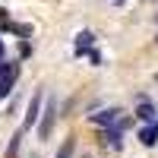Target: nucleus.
Segmentation results:
<instances>
[{
	"instance_id": "3",
	"label": "nucleus",
	"mask_w": 158,
	"mask_h": 158,
	"mask_svg": "<svg viewBox=\"0 0 158 158\" xmlns=\"http://www.w3.org/2000/svg\"><path fill=\"white\" fill-rule=\"evenodd\" d=\"M95 127H114L117 120H120V108H108V111H98V114H92L89 117Z\"/></svg>"
},
{
	"instance_id": "16",
	"label": "nucleus",
	"mask_w": 158,
	"mask_h": 158,
	"mask_svg": "<svg viewBox=\"0 0 158 158\" xmlns=\"http://www.w3.org/2000/svg\"><path fill=\"white\" fill-rule=\"evenodd\" d=\"M155 19H158V16H155Z\"/></svg>"
},
{
	"instance_id": "9",
	"label": "nucleus",
	"mask_w": 158,
	"mask_h": 158,
	"mask_svg": "<svg viewBox=\"0 0 158 158\" xmlns=\"http://www.w3.org/2000/svg\"><path fill=\"white\" fill-rule=\"evenodd\" d=\"M22 136H25V130L19 127L16 133H13V139H10V146H6V158H16V155H19V146H22Z\"/></svg>"
},
{
	"instance_id": "6",
	"label": "nucleus",
	"mask_w": 158,
	"mask_h": 158,
	"mask_svg": "<svg viewBox=\"0 0 158 158\" xmlns=\"http://www.w3.org/2000/svg\"><path fill=\"white\" fill-rule=\"evenodd\" d=\"M95 44V32H89V29H82L76 35V57H85V51Z\"/></svg>"
},
{
	"instance_id": "8",
	"label": "nucleus",
	"mask_w": 158,
	"mask_h": 158,
	"mask_svg": "<svg viewBox=\"0 0 158 158\" xmlns=\"http://www.w3.org/2000/svg\"><path fill=\"white\" fill-rule=\"evenodd\" d=\"M136 117H139V120H155V104L152 101H146V98H139V108H136Z\"/></svg>"
},
{
	"instance_id": "12",
	"label": "nucleus",
	"mask_w": 158,
	"mask_h": 158,
	"mask_svg": "<svg viewBox=\"0 0 158 158\" xmlns=\"http://www.w3.org/2000/svg\"><path fill=\"white\" fill-rule=\"evenodd\" d=\"M29 54H32V44L22 38V41H19V57H29Z\"/></svg>"
},
{
	"instance_id": "4",
	"label": "nucleus",
	"mask_w": 158,
	"mask_h": 158,
	"mask_svg": "<svg viewBox=\"0 0 158 158\" xmlns=\"http://www.w3.org/2000/svg\"><path fill=\"white\" fill-rule=\"evenodd\" d=\"M16 79H19V63H16V67H13L10 73H3V76H0V101H3V98L10 95V92H13Z\"/></svg>"
},
{
	"instance_id": "15",
	"label": "nucleus",
	"mask_w": 158,
	"mask_h": 158,
	"mask_svg": "<svg viewBox=\"0 0 158 158\" xmlns=\"http://www.w3.org/2000/svg\"><path fill=\"white\" fill-rule=\"evenodd\" d=\"M155 41H158V35H155Z\"/></svg>"
},
{
	"instance_id": "13",
	"label": "nucleus",
	"mask_w": 158,
	"mask_h": 158,
	"mask_svg": "<svg viewBox=\"0 0 158 158\" xmlns=\"http://www.w3.org/2000/svg\"><path fill=\"white\" fill-rule=\"evenodd\" d=\"M0 60H3V41H0Z\"/></svg>"
},
{
	"instance_id": "2",
	"label": "nucleus",
	"mask_w": 158,
	"mask_h": 158,
	"mask_svg": "<svg viewBox=\"0 0 158 158\" xmlns=\"http://www.w3.org/2000/svg\"><path fill=\"white\" fill-rule=\"evenodd\" d=\"M41 108H44V95L41 92H35L32 101H29V108H25V117H22V130H32L38 123V117H41Z\"/></svg>"
},
{
	"instance_id": "5",
	"label": "nucleus",
	"mask_w": 158,
	"mask_h": 158,
	"mask_svg": "<svg viewBox=\"0 0 158 158\" xmlns=\"http://www.w3.org/2000/svg\"><path fill=\"white\" fill-rule=\"evenodd\" d=\"M139 142H142V146H149V149L158 142V120H149L146 127L139 130Z\"/></svg>"
},
{
	"instance_id": "10",
	"label": "nucleus",
	"mask_w": 158,
	"mask_h": 158,
	"mask_svg": "<svg viewBox=\"0 0 158 158\" xmlns=\"http://www.w3.org/2000/svg\"><path fill=\"white\" fill-rule=\"evenodd\" d=\"M73 152H76V136H67V139H63V146L57 149V155H54V158H73Z\"/></svg>"
},
{
	"instance_id": "1",
	"label": "nucleus",
	"mask_w": 158,
	"mask_h": 158,
	"mask_svg": "<svg viewBox=\"0 0 158 158\" xmlns=\"http://www.w3.org/2000/svg\"><path fill=\"white\" fill-rule=\"evenodd\" d=\"M54 120H57V101L54 98H48V108H41V117H38V139H48L51 133H54Z\"/></svg>"
},
{
	"instance_id": "7",
	"label": "nucleus",
	"mask_w": 158,
	"mask_h": 158,
	"mask_svg": "<svg viewBox=\"0 0 158 158\" xmlns=\"http://www.w3.org/2000/svg\"><path fill=\"white\" fill-rule=\"evenodd\" d=\"M120 133H123V130H117V127H104V133H101V139L108 142L111 149H123V142H120Z\"/></svg>"
},
{
	"instance_id": "14",
	"label": "nucleus",
	"mask_w": 158,
	"mask_h": 158,
	"mask_svg": "<svg viewBox=\"0 0 158 158\" xmlns=\"http://www.w3.org/2000/svg\"><path fill=\"white\" fill-rule=\"evenodd\" d=\"M155 82H158V76H155Z\"/></svg>"
},
{
	"instance_id": "11",
	"label": "nucleus",
	"mask_w": 158,
	"mask_h": 158,
	"mask_svg": "<svg viewBox=\"0 0 158 158\" xmlns=\"http://www.w3.org/2000/svg\"><path fill=\"white\" fill-rule=\"evenodd\" d=\"M85 57L92 60V67H101V51H95V48H89V51H85Z\"/></svg>"
}]
</instances>
